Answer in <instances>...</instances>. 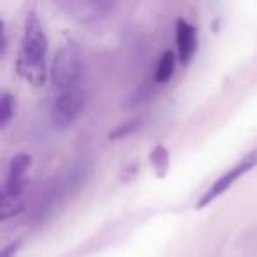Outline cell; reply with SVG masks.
<instances>
[{
    "label": "cell",
    "mask_w": 257,
    "mask_h": 257,
    "mask_svg": "<svg viewBox=\"0 0 257 257\" xmlns=\"http://www.w3.org/2000/svg\"><path fill=\"white\" fill-rule=\"evenodd\" d=\"M46 57H48V37L44 25L36 13H29L25 22L22 48L18 55V72L32 86H41L46 81Z\"/></svg>",
    "instance_id": "obj_1"
},
{
    "label": "cell",
    "mask_w": 257,
    "mask_h": 257,
    "mask_svg": "<svg viewBox=\"0 0 257 257\" xmlns=\"http://www.w3.org/2000/svg\"><path fill=\"white\" fill-rule=\"evenodd\" d=\"M83 69L85 65H83L81 50L74 41H67L58 50L50 69L53 95H62V93L85 88L83 86Z\"/></svg>",
    "instance_id": "obj_2"
},
{
    "label": "cell",
    "mask_w": 257,
    "mask_h": 257,
    "mask_svg": "<svg viewBox=\"0 0 257 257\" xmlns=\"http://www.w3.org/2000/svg\"><path fill=\"white\" fill-rule=\"evenodd\" d=\"M30 166H32V157L27 154H18L9 162L8 176H6L4 189H2V220L20 210Z\"/></svg>",
    "instance_id": "obj_3"
},
{
    "label": "cell",
    "mask_w": 257,
    "mask_h": 257,
    "mask_svg": "<svg viewBox=\"0 0 257 257\" xmlns=\"http://www.w3.org/2000/svg\"><path fill=\"white\" fill-rule=\"evenodd\" d=\"M255 166H257V148L253 152H250V154H246L245 157H243L238 164L232 166L231 169H227L220 178L215 180L210 189H208L206 192L201 196V199L197 201V208H204L210 203H213L218 196H222L225 190L231 189L241 176H245L248 171H252Z\"/></svg>",
    "instance_id": "obj_4"
},
{
    "label": "cell",
    "mask_w": 257,
    "mask_h": 257,
    "mask_svg": "<svg viewBox=\"0 0 257 257\" xmlns=\"http://www.w3.org/2000/svg\"><path fill=\"white\" fill-rule=\"evenodd\" d=\"M85 102V88L62 93V95H53V100H51V121H53L55 127L65 128L74 123L79 114H81Z\"/></svg>",
    "instance_id": "obj_5"
},
{
    "label": "cell",
    "mask_w": 257,
    "mask_h": 257,
    "mask_svg": "<svg viewBox=\"0 0 257 257\" xmlns=\"http://www.w3.org/2000/svg\"><path fill=\"white\" fill-rule=\"evenodd\" d=\"M58 8L64 9L71 18L78 20V22H95L100 20L114 9V4L109 2H62L58 4Z\"/></svg>",
    "instance_id": "obj_6"
},
{
    "label": "cell",
    "mask_w": 257,
    "mask_h": 257,
    "mask_svg": "<svg viewBox=\"0 0 257 257\" xmlns=\"http://www.w3.org/2000/svg\"><path fill=\"white\" fill-rule=\"evenodd\" d=\"M176 50H178V60L183 65L190 64L197 50V30L192 23L180 18L176 22Z\"/></svg>",
    "instance_id": "obj_7"
},
{
    "label": "cell",
    "mask_w": 257,
    "mask_h": 257,
    "mask_svg": "<svg viewBox=\"0 0 257 257\" xmlns=\"http://www.w3.org/2000/svg\"><path fill=\"white\" fill-rule=\"evenodd\" d=\"M175 69H176V55L173 51H166L161 60H159L157 69H155V81L161 83V85L168 83L173 78V74H175Z\"/></svg>",
    "instance_id": "obj_8"
},
{
    "label": "cell",
    "mask_w": 257,
    "mask_h": 257,
    "mask_svg": "<svg viewBox=\"0 0 257 257\" xmlns=\"http://www.w3.org/2000/svg\"><path fill=\"white\" fill-rule=\"evenodd\" d=\"M15 111H16V100L15 97L11 95V93L6 92L4 95H2V104H0V125L2 127H8L9 121L13 120V116H15Z\"/></svg>",
    "instance_id": "obj_9"
},
{
    "label": "cell",
    "mask_w": 257,
    "mask_h": 257,
    "mask_svg": "<svg viewBox=\"0 0 257 257\" xmlns=\"http://www.w3.org/2000/svg\"><path fill=\"white\" fill-rule=\"evenodd\" d=\"M152 164L155 166L161 176H164L166 169H168V164H169V157H168V152L164 150L162 147H157L154 152H152Z\"/></svg>",
    "instance_id": "obj_10"
},
{
    "label": "cell",
    "mask_w": 257,
    "mask_h": 257,
    "mask_svg": "<svg viewBox=\"0 0 257 257\" xmlns=\"http://www.w3.org/2000/svg\"><path fill=\"white\" fill-rule=\"evenodd\" d=\"M20 246H22V241L11 243L9 246H6L4 252H2V255H0V257H15V255H16V252H18Z\"/></svg>",
    "instance_id": "obj_11"
}]
</instances>
